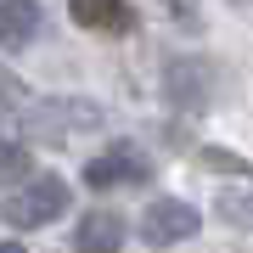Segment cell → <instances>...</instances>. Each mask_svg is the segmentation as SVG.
<instances>
[{
  "mask_svg": "<svg viewBox=\"0 0 253 253\" xmlns=\"http://www.w3.org/2000/svg\"><path fill=\"white\" fill-rule=\"evenodd\" d=\"M23 129L40 141H68V135H84V129H101V107L79 96H51V101L23 107Z\"/></svg>",
  "mask_w": 253,
  "mask_h": 253,
  "instance_id": "cell-1",
  "label": "cell"
},
{
  "mask_svg": "<svg viewBox=\"0 0 253 253\" xmlns=\"http://www.w3.org/2000/svg\"><path fill=\"white\" fill-rule=\"evenodd\" d=\"M62 208H68V180L40 174V180H23L11 197H0V219L17 225V231H40V225H51Z\"/></svg>",
  "mask_w": 253,
  "mask_h": 253,
  "instance_id": "cell-2",
  "label": "cell"
},
{
  "mask_svg": "<svg viewBox=\"0 0 253 253\" xmlns=\"http://www.w3.org/2000/svg\"><path fill=\"white\" fill-rule=\"evenodd\" d=\"M214 90H219V68L208 62V56H174V62L163 68V96L180 113H208Z\"/></svg>",
  "mask_w": 253,
  "mask_h": 253,
  "instance_id": "cell-3",
  "label": "cell"
},
{
  "mask_svg": "<svg viewBox=\"0 0 253 253\" xmlns=\"http://www.w3.org/2000/svg\"><path fill=\"white\" fill-rule=\"evenodd\" d=\"M146 174H152V163H146V152L129 146V141H118L101 158L84 163V186H96V191H107V186H141Z\"/></svg>",
  "mask_w": 253,
  "mask_h": 253,
  "instance_id": "cell-4",
  "label": "cell"
},
{
  "mask_svg": "<svg viewBox=\"0 0 253 253\" xmlns=\"http://www.w3.org/2000/svg\"><path fill=\"white\" fill-rule=\"evenodd\" d=\"M197 225H203V219H197V208L180 203V197H158V203L141 214V236H146V242H158V248L197 236Z\"/></svg>",
  "mask_w": 253,
  "mask_h": 253,
  "instance_id": "cell-5",
  "label": "cell"
},
{
  "mask_svg": "<svg viewBox=\"0 0 253 253\" xmlns=\"http://www.w3.org/2000/svg\"><path fill=\"white\" fill-rule=\"evenodd\" d=\"M73 23L90 34H135V6L129 0H68Z\"/></svg>",
  "mask_w": 253,
  "mask_h": 253,
  "instance_id": "cell-6",
  "label": "cell"
},
{
  "mask_svg": "<svg viewBox=\"0 0 253 253\" xmlns=\"http://www.w3.org/2000/svg\"><path fill=\"white\" fill-rule=\"evenodd\" d=\"M73 248L79 253H118L124 248V219L113 208H90V214L73 225Z\"/></svg>",
  "mask_w": 253,
  "mask_h": 253,
  "instance_id": "cell-7",
  "label": "cell"
},
{
  "mask_svg": "<svg viewBox=\"0 0 253 253\" xmlns=\"http://www.w3.org/2000/svg\"><path fill=\"white\" fill-rule=\"evenodd\" d=\"M34 34H40V6L34 0H0V45L23 51V45H34Z\"/></svg>",
  "mask_w": 253,
  "mask_h": 253,
  "instance_id": "cell-8",
  "label": "cell"
},
{
  "mask_svg": "<svg viewBox=\"0 0 253 253\" xmlns=\"http://www.w3.org/2000/svg\"><path fill=\"white\" fill-rule=\"evenodd\" d=\"M34 169V152L23 141H0V186H23Z\"/></svg>",
  "mask_w": 253,
  "mask_h": 253,
  "instance_id": "cell-9",
  "label": "cell"
},
{
  "mask_svg": "<svg viewBox=\"0 0 253 253\" xmlns=\"http://www.w3.org/2000/svg\"><path fill=\"white\" fill-rule=\"evenodd\" d=\"M23 101H28L23 79H17L11 68H0V113H23Z\"/></svg>",
  "mask_w": 253,
  "mask_h": 253,
  "instance_id": "cell-10",
  "label": "cell"
},
{
  "mask_svg": "<svg viewBox=\"0 0 253 253\" xmlns=\"http://www.w3.org/2000/svg\"><path fill=\"white\" fill-rule=\"evenodd\" d=\"M219 219H231V225L253 231V197H225V203H219Z\"/></svg>",
  "mask_w": 253,
  "mask_h": 253,
  "instance_id": "cell-11",
  "label": "cell"
},
{
  "mask_svg": "<svg viewBox=\"0 0 253 253\" xmlns=\"http://www.w3.org/2000/svg\"><path fill=\"white\" fill-rule=\"evenodd\" d=\"M203 169H225V174H248L242 158H231L225 146H203Z\"/></svg>",
  "mask_w": 253,
  "mask_h": 253,
  "instance_id": "cell-12",
  "label": "cell"
},
{
  "mask_svg": "<svg viewBox=\"0 0 253 253\" xmlns=\"http://www.w3.org/2000/svg\"><path fill=\"white\" fill-rule=\"evenodd\" d=\"M163 6L174 11V23H186V28H197V0H163Z\"/></svg>",
  "mask_w": 253,
  "mask_h": 253,
  "instance_id": "cell-13",
  "label": "cell"
},
{
  "mask_svg": "<svg viewBox=\"0 0 253 253\" xmlns=\"http://www.w3.org/2000/svg\"><path fill=\"white\" fill-rule=\"evenodd\" d=\"M0 253H23V248H17V242H0Z\"/></svg>",
  "mask_w": 253,
  "mask_h": 253,
  "instance_id": "cell-14",
  "label": "cell"
},
{
  "mask_svg": "<svg viewBox=\"0 0 253 253\" xmlns=\"http://www.w3.org/2000/svg\"><path fill=\"white\" fill-rule=\"evenodd\" d=\"M236 6H253V0H236Z\"/></svg>",
  "mask_w": 253,
  "mask_h": 253,
  "instance_id": "cell-15",
  "label": "cell"
}]
</instances>
